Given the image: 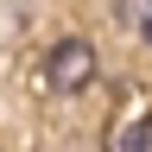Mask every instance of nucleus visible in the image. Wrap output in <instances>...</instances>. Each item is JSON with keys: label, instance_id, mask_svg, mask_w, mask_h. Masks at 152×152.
<instances>
[{"label": "nucleus", "instance_id": "1", "mask_svg": "<svg viewBox=\"0 0 152 152\" xmlns=\"http://www.w3.org/2000/svg\"><path fill=\"white\" fill-rule=\"evenodd\" d=\"M45 83L57 95H76L95 83V45L89 38H57V45L45 51Z\"/></svg>", "mask_w": 152, "mask_h": 152}, {"label": "nucleus", "instance_id": "2", "mask_svg": "<svg viewBox=\"0 0 152 152\" xmlns=\"http://www.w3.org/2000/svg\"><path fill=\"white\" fill-rule=\"evenodd\" d=\"M146 13H152V0H114V19H121L127 32H140V26H146Z\"/></svg>", "mask_w": 152, "mask_h": 152}, {"label": "nucleus", "instance_id": "3", "mask_svg": "<svg viewBox=\"0 0 152 152\" xmlns=\"http://www.w3.org/2000/svg\"><path fill=\"white\" fill-rule=\"evenodd\" d=\"M114 152H152V121H140V127H127Z\"/></svg>", "mask_w": 152, "mask_h": 152}, {"label": "nucleus", "instance_id": "4", "mask_svg": "<svg viewBox=\"0 0 152 152\" xmlns=\"http://www.w3.org/2000/svg\"><path fill=\"white\" fill-rule=\"evenodd\" d=\"M140 32H146V45H152V13H146V26H140Z\"/></svg>", "mask_w": 152, "mask_h": 152}]
</instances>
